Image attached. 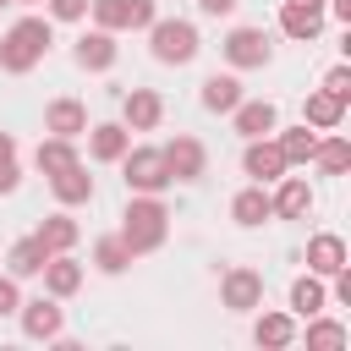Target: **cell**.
<instances>
[{"label": "cell", "instance_id": "obj_1", "mask_svg": "<svg viewBox=\"0 0 351 351\" xmlns=\"http://www.w3.org/2000/svg\"><path fill=\"white\" fill-rule=\"evenodd\" d=\"M165 236H170V208H165L154 192H132V203H126V214H121V241L132 247V258L159 252Z\"/></svg>", "mask_w": 351, "mask_h": 351}, {"label": "cell", "instance_id": "obj_2", "mask_svg": "<svg viewBox=\"0 0 351 351\" xmlns=\"http://www.w3.org/2000/svg\"><path fill=\"white\" fill-rule=\"evenodd\" d=\"M49 38H55L49 16H16V22L5 27V38H0V71L27 77V71L49 55Z\"/></svg>", "mask_w": 351, "mask_h": 351}, {"label": "cell", "instance_id": "obj_3", "mask_svg": "<svg viewBox=\"0 0 351 351\" xmlns=\"http://www.w3.org/2000/svg\"><path fill=\"white\" fill-rule=\"evenodd\" d=\"M143 33H148V49H154L159 66H186V60H197V49H203V38H197V27H192L186 16H154Z\"/></svg>", "mask_w": 351, "mask_h": 351}, {"label": "cell", "instance_id": "obj_4", "mask_svg": "<svg viewBox=\"0 0 351 351\" xmlns=\"http://www.w3.org/2000/svg\"><path fill=\"white\" fill-rule=\"evenodd\" d=\"M115 165H121V176H126V192H154V197H159V192L170 186V170H165V154H159V148H148V143H137V148H126V154H121Z\"/></svg>", "mask_w": 351, "mask_h": 351}, {"label": "cell", "instance_id": "obj_5", "mask_svg": "<svg viewBox=\"0 0 351 351\" xmlns=\"http://www.w3.org/2000/svg\"><path fill=\"white\" fill-rule=\"evenodd\" d=\"M219 55H225V66H230V71H258V66H269V60H274V44H269V33H263V27H230V33H225V44H219Z\"/></svg>", "mask_w": 351, "mask_h": 351}, {"label": "cell", "instance_id": "obj_6", "mask_svg": "<svg viewBox=\"0 0 351 351\" xmlns=\"http://www.w3.org/2000/svg\"><path fill=\"white\" fill-rule=\"evenodd\" d=\"M88 11H93V27H104V33H132L159 16L154 0H88Z\"/></svg>", "mask_w": 351, "mask_h": 351}, {"label": "cell", "instance_id": "obj_7", "mask_svg": "<svg viewBox=\"0 0 351 351\" xmlns=\"http://www.w3.org/2000/svg\"><path fill=\"white\" fill-rule=\"evenodd\" d=\"M159 154H165L170 181H203V170H208V148H203L197 137H186V132H181V137H170Z\"/></svg>", "mask_w": 351, "mask_h": 351}, {"label": "cell", "instance_id": "obj_8", "mask_svg": "<svg viewBox=\"0 0 351 351\" xmlns=\"http://www.w3.org/2000/svg\"><path fill=\"white\" fill-rule=\"evenodd\" d=\"M219 302H225L230 313H252V307H263V274L247 269V263L225 269V280H219Z\"/></svg>", "mask_w": 351, "mask_h": 351}, {"label": "cell", "instance_id": "obj_9", "mask_svg": "<svg viewBox=\"0 0 351 351\" xmlns=\"http://www.w3.org/2000/svg\"><path fill=\"white\" fill-rule=\"evenodd\" d=\"M241 170H247L258 186H269V181H280L291 165H285V154H280L274 137H247V148H241Z\"/></svg>", "mask_w": 351, "mask_h": 351}, {"label": "cell", "instance_id": "obj_10", "mask_svg": "<svg viewBox=\"0 0 351 351\" xmlns=\"http://www.w3.org/2000/svg\"><path fill=\"white\" fill-rule=\"evenodd\" d=\"M16 318H22V335H27V340H60V335H66V318H60V307H55L49 291L33 296V302H22Z\"/></svg>", "mask_w": 351, "mask_h": 351}, {"label": "cell", "instance_id": "obj_11", "mask_svg": "<svg viewBox=\"0 0 351 351\" xmlns=\"http://www.w3.org/2000/svg\"><path fill=\"white\" fill-rule=\"evenodd\" d=\"M165 121V99L154 93V88H132L126 99H121V126L126 132H154Z\"/></svg>", "mask_w": 351, "mask_h": 351}, {"label": "cell", "instance_id": "obj_12", "mask_svg": "<svg viewBox=\"0 0 351 351\" xmlns=\"http://www.w3.org/2000/svg\"><path fill=\"white\" fill-rule=\"evenodd\" d=\"M44 132L77 143V137L88 132V104H82V99H49V104H44Z\"/></svg>", "mask_w": 351, "mask_h": 351}, {"label": "cell", "instance_id": "obj_13", "mask_svg": "<svg viewBox=\"0 0 351 351\" xmlns=\"http://www.w3.org/2000/svg\"><path fill=\"white\" fill-rule=\"evenodd\" d=\"M269 203H274V219H307V214H313V186H307V176H280V186L269 192Z\"/></svg>", "mask_w": 351, "mask_h": 351}, {"label": "cell", "instance_id": "obj_14", "mask_svg": "<svg viewBox=\"0 0 351 351\" xmlns=\"http://www.w3.org/2000/svg\"><path fill=\"white\" fill-rule=\"evenodd\" d=\"M115 55H121V44H115V33H104V27L82 33V38H77V49H71V60H77L82 71H110V66H115Z\"/></svg>", "mask_w": 351, "mask_h": 351}, {"label": "cell", "instance_id": "obj_15", "mask_svg": "<svg viewBox=\"0 0 351 351\" xmlns=\"http://www.w3.org/2000/svg\"><path fill=\"white\" fill-rule=\"evenodd\" d=\"M49 192H55L60 208H82V203H93V176H88L82 159H77V165H66V170L49 176Z\"/></svg>", "mask_w": 351, "mask_h": 351}, {"label": "cell", "instance_id": "obj_16", "mask_svg": "<svg viewBox=\"0 0 351 351\" xmlns=\"http://www.w3.org/2000/svg\"><path fill=\"white\" fill-rule=\"evenodd\" d=\"M351 263V252H346V241L335 236V230H318L313 241H307V274H318V280H329L335 269H346Z\"/></svg>", "mask_w": 351, "mask_h": 351}, {"label": "cell", "instance_id": "obj_17", "mask_svg": "<svg viewBox=\"0 0 351 351\" xmlns=\"http://www.w3.org/2000/svg\"><path fill=\"white\" fill-rule=\"evenodd\" d=\"M38 274H44V291H49L55 302H66V296L82 291V263H77L71 252H49V263H44Z\"/></svg>", "mask_w": 351, "mask_h": 351}, {"label": "cell", "instance_id": "obj_18", "mask_svg": "<svg viewBox=\"0 0 351 351\" xmlns=\"http://www.w3.org/2000/svg\"><path fill=\"white\" fill-rule=\"evenodd\" d=\"M230 126H236L241 137H269V132L280 126V110H274L269 99H241V104L230 110Z\"/></svg>", "mask_w": 351, "mask_h": 351}, {"label": "cell", "instance_id": "obj_19", "mask_svg": "<svg viewBox=\"0 0 351 351\" xmlns=\"http://www.w3.org/2000/svg\"><path fill=\"white\" fill-rule=\"evenodd\" d=\"M126 148H132V132H126L121 121H99V126H88V154H93L99 165H115Z\"/></svg>", "mask_w": 351, "mask_h": 351}, {"label": "cell", "instance_id": "obj_20", "mask_svg": "<svg viewBox=\"0 0 351 351\" xmlns=\"http://www.w3.org/2000/svg\"><path fill=\"white\" fill-rule=\"evenodd\" d=\"M230 219H236V225H247V230H258L263 219H274L269 186H258V181H252V186H241V192L230 197Z\"/></svg>", "mask_w": 351, "mask_h": 351}, {"label": "cell", "instance_id": "obj_21", "mask_svg": "<svg viewBox=\"0 0 351 351\" xmlns=\"http://www.w3.org/2000/svg\"><path fill=\"white\" fill-rule=\"evenodd\" d=\"M197 99H203V110H214V115H230V110H236L247 93H241V77H236V71H214V77L203 82V93H197Z\"/></svg>", "mask_w": 351, "mask_h": 351}, {"label": "cell", "instance_id": "obj_22", "mask_svg": "<svg viewBox=\"0 0 351 351\" xmlns=\"http://www.w3.org/2000/svg\"><path fill=\"white\" fill-rule=\"evenodd\" d=\"M44 263H49V247H44L38 236H22V241H11V252H5V274H16V280H33Z\"/></svg>", "mask_w": 351, "mask_h": 351}, {"label": "cell", "instance_id": "obj_23", "mask_svg": "<svg viewBox=\"0 0 351 351\" xmlns=\"http://www.w3.org/2000/svg\"><path fill=\"white\" fill-rule=\"evenodd\" d=\"M280 33L296 38V44H313L324 33V11H313V5H280Z\"/></svg>", "mask_w": 351, "mask_h": 351}, {"label": "cell", "instance_id": "obj_24", "mask_svg": "<svg viewBox=\"0 0 351 351\" xmlns=\"http://www.w3.org/2000/svg\"><path fill=\"white\" fill-rule=\"evenodd\" d=\"M302 121H307L313 132H335V126L346 121V104H340L335 93H324V88H318V93H307V104H302Z\"/></svg>", "mask_w": 351, "mask_h": 351}, {"label": "cell", "instance_id": "obj_25", "mask_svg": "<svg viewBox=\"0 0 351 351\" xmlns=\"http://www.w3.org/2000/svg\"><path fill=\"white\" fill-rule=\"evenodd\" d=\"M324 307H329V291H324L318 274L291 280V318H313V313H324Z\"/></svg>", "mask_w": 351, "mask_h": 351}, {"label": "cell", "instance_id": "obj_26", "mask_svg": "<svg viewBox=\"0 0 351 351\" xmlns=\"http://www.w3.org/2000/svg\"><path fill=\"white\" fill-rule=\"evenodd\" d=\"M33 236H38V241H44L49 252H71V247H77V236H82V225H77V219H71V214L60 208V214H49V219H44V225H38Z\"/></svg>", "mask_w": 351, "mask_h": 351}, {"label": "cell", "instance_id": "obj_27", "mask_svg": "<svg viewBox=\"0 0 351 351\" xmlns=\"http://www.w3.org/2000/svg\"><path fill=\"white\" fill-rule=\"evenodd\" d=\"M252 340H258V346H269V351H280V346H291V340H296V318H291V313H258Z\"/></svg>", "mask_w": 351, "mask_h": 351}, {"label": "cell", "instance_id": "obj_28", "mask_svg": "<svg viewBox=\"0 0 351 351\" xmlns=\"http://www.w3.org/2000/svg\"><path fill=\"white\" fill-rule=\"evenodd\" d=\"M274 132H280V126H274ZM274 143H280L285 165H307V159H313V148H318V132H313V126L302 121V126H285V132H280Z\"/></svg>", "mask_w": 351, "mask_h": 351}, {"label": "cell", "instance_id": "obj_29", "mask_svg": "<svg viewBox=\"0 0 351 351\" xmlns=\"http://www.w3.org/2000/svg\"><path fill=\"white\" fill-rule=\"evenodd\" d=\"M33 165H38V176H55V170L77 165V143H71V137H44V143L33 148Z\"/></svg>", "mask_w": 351, "mask_h": 351}, {"label": "cell", "instance_id": "obj_30", "mask_svg": "<svg viewBox=\"0 0 351 351\" xmlns=\"http://www.w3.org/2000/svg\"><path fill=\"white\" fill-rule=\"evenodd\" d=\"M313 165H318L324 176H346V170H351V143H346L340 132L318 137V148H313Z\"/></svg>", "mask_w": 351, "mask_h": 351}, {"label": "cell", "instance_id": "obj_31", "mask_svg": "<svg viewBox=\"0 0 351 351\" xmlns=\"http://www.w3.org/2000/svg\"><path fill=\"white\" fill-rule=\"evenodd\" d=\"M93 269H99V274H126V269H132V247L121 241V230L93 241Z\"/></svg>", "mask_w": 351, "mask_h": 351}, {"label": "cell", "instance_id": "obj_32", "mask_svg": "<svg viewBox=\"0 0 351 351\" xmlns=\"http://www.w3.org/2000/svg\"><path fill=\"white\" fill-rule=\"evenodd\" d=\"M351 335H346V324L340 318H324V313H313L307 318V346H318V351H340Z\"/></svg>", "mask_w": 351, "mask_h": 351}, {"label": "cell", "instance_id": "obj_33", "mask_svg": "<svg viewBox=\"0 0 351 351\" xmlns=\"http://www.w3.org/2000/svg\"><path fill=\"white\" fill-rule=\"evenodd\" d=\"M49 22H82L88 16V0H44Z\"/></svg>", "mask_w": 351, "mask_h": 351}, {"label": "cell", "instance_id": "obj_34", "mask_svg": "<svg viewBox=\"0 0 351 351\" xmlns=\"http://www.w3.org/2000/svg\"><path fill=\"white\" fill-rule=\"evenodd\" d=\"M324 93H335L340 104H351V66H335V71L324 77Z\"/></svg>", "mask_w": 351, "mask_h": 351}, {"label": "cell", "instance_id": "obj_35", "mask_svg": "<svg viewBox=\"0 0 351 351\" xmlns=\"http://www.w3.org/2000/svg\"><path fill=\"white\" fill-rule=\"evenodd\" d=\"M22 307V285H16V274H0V318H11Z\"/></svg>", "mask_w": 351, "mask_h": 351}, {"label": "cell", "instance_id": "obj_36", "mask_svg": "<svg viewBox=\"0 0 351 351\" xmlns=\"http://www.w3.org/2000/svg\"><path fill=\"white\" fill-rule=\"evenodd\" d=\"M16 186H22V165L16 159H0V197H11Z\"/></svg>", "mask_w": 351, "mask_h": 351}, {"label": "cell", "instance_id": "obj_37", "mask_svg": "<svg viewBox=\"0 0 351 351\" xmlns=\"http://www.w3.org/2000/svg\"><path fill=\"white\" fill-rule=\"evenodd\" d=\"M329 280H335V302H340V307H351V263H346V269H335Z\"/></svg>", "mask_w": 351, "mask_h": 351}, {"label": "cell", "instance_id": "obj_38", "mask_svg": "<svg viewBox=\"0 0 351 351\" xmlns=\"http://www.w3.org/2000/svg\"><path fill=\"white\" fill-rule=\"evenodd\" d=\"M236 5H241V0H197V11H203V16H230Z\"/></svg>", "mask_w": 351, "mask_h": 351}, {"label": "cell", "instance_id": "obj_39", "mask_svg": "<svg viewBox=\"0 0 351 351\" xmlns=\"http://www.w3.org/2000/svg\"><path fill=\"white\" fill-rule=\"evenodd\" d=\"M324 5H329V16H335V22H351V0H324Z\"/></svg>", "mask_w": 351, "mask_h": 351}, {"label": "cell", "instance_id": "obj_40", "mask_svg": "<svg viewBox=\"0 0 351 351\" xmlns=\"http://www.w3.org/2000/svg\"><path fill=\"white\" fill-rule=\"evenodd\" d=\"M0 159H16V137L11 132H0Z\"/></svg>", "mask_w": 351, "mask_h": 351}, {"label": "cell", "instance_id": "obj_41", "mask_svg": "<svg viewBox=\"0 0 351 351\" xmlns=\"http://www.w3.org/2000/svg\"><path fill=\"white\" fill-rule=\"evenodd\" d=\"M280 5H313V11H324V0H280Z\"/></svg>", "mask_w": 351, "mask_h": 351}, {"label": "cell", "instance_id": "obj_42", "mask_svg": "<svg viewBox=\"0 0 351 351\" xmlns=\"http://www.w3.org/2000/svg\"><path fill=\"white\" fill-rule=\"evenodd\" d=\"M16 5H44V0H16Z\"/></svg>", "mask_w": 351, "mask_h": 351}, {"label": "cell", "instance_id": "obj_43", "mask_svg": "<svg viewBox=\"0 0 351 351\" xmlns=\"http://www.w3.org/2000/svg\"><path fill=\"white\" fill-rule=\"evenodd\" d=\"M5 5H16V0H0V11H5Z\"/></svg>", "mask_w": 351, "mask_h": 351}]
</instances>
